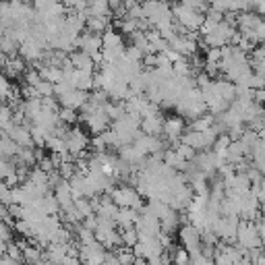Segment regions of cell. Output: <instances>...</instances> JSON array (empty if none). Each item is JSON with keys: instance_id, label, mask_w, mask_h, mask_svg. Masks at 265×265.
Wrapping results in <instances>:
<instances>
[{"instance_id": "6da1fadb", "label": "cell", "mask_w": 265, "mask_h": 265, "mask_svg": "<svg viewBox=\"0 0 265 265\" xmlns=\"http://www.w3.org/2000/svg\"><path fill=\"white\" fill-rule=\"evenodd\" d=\"M166 133H168V137H179L181 133H183V129H185V122L181 120V118H168L166 122H164V127H162Z\"/></svg>"}, {"instance_id": "7a4b0ae2", "label": "cell", "mask_w": 265, "mask_h": 265, "mask_svg": "<svg viewBox=\"0 0 265 265\" xmlns=\"http://www.w3.org/2000/svg\"><path fill=\"white\" fill-rule=\"evenodd\" d=\"M172 261H174V265H189L191 263V253L187 249H183V246H179L172 255Z\"/></svg>"}]
</instances>
